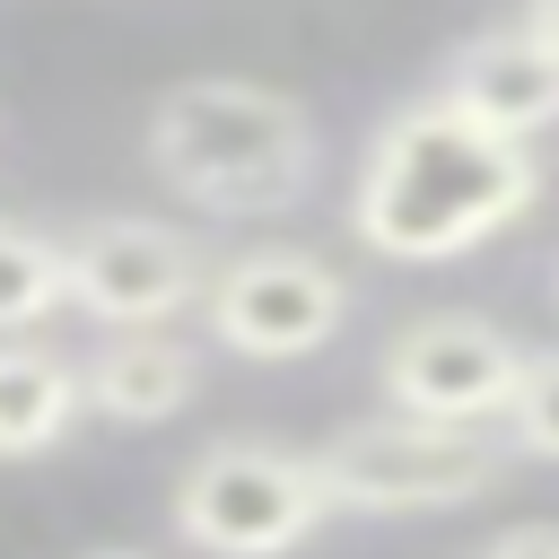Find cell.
Masks as SVG:
<instances>
[{
    "mask_svg": "<svg viewBox=\"0 0 559 559\" xmlns=\"http://www.w3.org/2000/svg\"><path fill=\"white\" fill-rule=\"evenodd\" d=\"M533 201H542L533 140H498L445 96H419L376 122L349 183V227L384 262H454L507 236Z\"/></svg>",
    "mask_w": 559,
    "mask_h": 559,
    "instance_id": "1",
    "label": "cell"
},
{
    "mask_svg": "<svg viewBox=\"0 0 559 559\" xmlns=\"http://www.w3.org/2000/svg\"><path fill=\"white\" fill-rule=\"evenodd\" d=\"M148 175L210 218H280L323 175V131L288 87L183 79L148 105Z\"/></svg>",
    "mask_w": 559,
    "mask_h": 559,
    "instance_id": "2",
    "label": "cell"
},
{
    "mask_svg": "<svg viewBox=\"0 0 559 559\" xmlns=\"http://www.w3.org/2000/svg\"><path fill=\"white\" fill-rule=\"evenodd\" d=\"M507 437L489 428H445V419H349L341 437L314 445V480L332 498V515H437V507H472L480 489L507 480Z\"/></svg>",
    "mask_w": 559,
    "mask_h": 559,
    "instance_id": "3",
    "label": "cell"
},
{
    "mask_svg": "<svg viewBox=\"0 0 559 559\" xmlns=\"http://www.w3.org/2000/svg\"><path fill=\"white\" fill-rule=\"evenodd\" d=\"M166 515H175V542L201 559H288L297 542L323 533L332 498L314 480V454L271 437H218L183 463Z\"/></svg>",
    "mask_w": 559,
    "mask_h": 559,
    "instance_id": "4",
    "label": "cell"
},
{
    "mask_svg": "<svg viewBox=\"0 0 559 559\" xmlns=\"http://www.w3.org/2000/svg\"><path fill=\"white\" fill-rule=\"evenodd\" d=\"M210 253L166 218H87L61 236V297L105 332H166L183 306H201Z\"/></svg>",
    "mask_w": 559,
    "mask_h": 559,
    "instance_id": "5",
    "label": "cell"
},
{
    "mask_svg": "<svg viewBox=\"0 0 559 559\" xmlns=\"http://www.w3.org/2000/svg\"><path fill=\"white\" fill-rule=\"evenodd\" d=\"M201 323L236 358H314L349 323V280L306 245H253V253L210 262Z\"/></svg>",
    "mask_w": 559,
    "mask_h": 559,
    "instance_id": "6",
    "label": "cell"
},
{
    "mask_svg": "<svg viewBox=\"0 0 559 559\" xmlns=\"http://www.w3.org/2000/svg\"><path fill=\"white\" fill-rule=\"evenodd\" d=\"M515 376H524V341H515L507 323H489V314H463V306L402 323V332L384 341V358H376L384 411H402V419H445V428H489V419L507 411Z\"/></svg>",
    "mask_w": 559,
    "mask_h": 559,
    "instance_id": "7",
    "label": "cell"
},
{
    "mask_svg": "<svg viewBox=\"0 0 559 559\" xmlns=\"http://www.w3.org/2000/svg\"><path fill=\"white\" fill-rule=\"evenodd\" d=\"M437 96L454 114H472L480 131H498V140H542L559 122V52L533 44L524 26H480L445 52Z\"/></svg>",
    "mask_w": 559,
    "mask_h": 559,
    "instance_id": "8",
    "label": "cell"
},
{
    "mask_svg": "<svg viewBox=\"0 0 559 559\" xmlns=\"http://www.w3.org/2000/svg\"><path fill=\"white\" fill-rule=\"evenodd\" d=\"M201 393V358L175 332H114L105 349L79 358V419L114 428H157Z\"/></svg>",
    "mask_w": 559,
    "mask_h": 559,
    "instance_id": "9",
    "label": "cell"
},
{
    "mask_svg": "<svg viewBox=\"0 0 559 559\" xmlns=\"http://www.w3.org/2000/svg\"><path fill=\"white\" fill-rule=\"evenodd\" d=\"M79 428V358L61 349H0V463H35Z\"/></svg>",
    "mask_w": 559,
    "mask_h": 559,
    "instance_id": "10",
    "label": "cell"
},
{
    "mask_svg": "<svg viewBox=\"0 0 559 559\" xmlns=\"http://www.w3.org/2000/svg\"><path fill=\"white\" fill-rule=\"evenodd\" d=\"M61 306H70V297H61V236L0 218V341L52 323Z\"/></svg>",
    "mask_w": 559,
    "mask_h": 559,
    "instance_id": "11",
    "label": "cell"
},
{
    "mask_svg": "<svg viewBox=\"0 0 559 559\" xmlns=\"http://www.w3.org/2000/svg\"><path fill=\"white\" fill-rule=\"evenodd\" d=\"M498 419H507V454L559 463V349H524V376Z\"/></svg>",
    "mask_w": 559,
    "mask_h": 559,
    "instance_id": "12",
    "label": "cell"
},
{
    "mask_svg": "<svg viewBox=\"0 0 559 559\" xmlns=\"http://www.w3.org/2000/svg\"><path fill=\"white\" fill-rule=\"evenodd\" d=\"M472 559H559V524H507V533H489Z\"/></svg>",
    "mask_w": 559,
    "mask_h": 559,
    "instance_id": "13",
    "label": "cell"
},
{
    "mask_svg": "<svg viewBox=\"0 0 559 559\" xmlns=\"http://www.w3.org/2000/svg\"><path fill=\"white\" fill-rule=\"evenodd\" d=\"M515 26H524L533 44H550V52H559V0H515Z\"/></svg>",
    "mask_w": 559,
    "mask_h": 559,
    "instance_id": "14",
    "label": "cell"
},
{
    "mask_svg": "<svg viewBox=\"0 0 559 559\" xmlns=\"http://www.w3.org/2000/svg\"><path fill=\"white\" fill-rule=\"evenodd\" d=\"M87 559H148V550H87Z\"/></svg>",
    "mask_w": 559,
    "mask_h": 559,
    "instance_id": "15",
    "label": "cell"
},
{
    "mask_svg": "<svg viewBox=\"0 0 559 559\" xmlns=\"http://www.w3.org/2000/svg\"><path fill=\"white\" fill-rule=\"evenodd\" d=\"M550 297H559V271H550Z\"/></svg>",
    "mask_w": 559,
    "mask_h": 559,
    "instance_id": "16",
    "label": "cell"
}]
</instances>
